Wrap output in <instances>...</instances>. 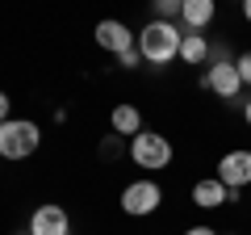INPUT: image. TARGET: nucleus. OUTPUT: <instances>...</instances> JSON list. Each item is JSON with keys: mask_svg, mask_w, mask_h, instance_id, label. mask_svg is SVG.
Listing matches in <instances>:
<instances>
[{"mask_svg": "<svg viewBox=\"0 0 251 235\" xmlns=\"http://www.w3.org/2000/svg\"><path fill=\"white\" fill-rule=\"evenodd\" d=\"M180 9H184V0H155V13H159V21L180 17Z\"/></svg>", "mask_w": 251, "mask_h": 235, "instance_id": "ddd939ff", "label": "nucleus"}, {"mask_svg": "<svg viewBox=\"0 0 251 235\" xmlns=\"http://www.w3.org/2000/svg\"><path fill=\"white\" fill-rule=\"evenodd\" d=\"M109 130L113 135H122V139H134V135H143V114H138L134 105H113V114H109Z\"/></svg>", "mask_w": 251, "mask_h": 235, "instance_id": "9b49d317", "label": "nucleus"}, {"mask_svg": "<svg viewBox=\"0 0 251 235\" xmlns=\"http://www.w3.org/2000/svg\"><path fill=\"white\" fill-rule=\"evenodd\" d=\"M130 160L147 172H159L172 164V143L163 135H155V130H143V135L130 139Z\"/></svg>", "mask_w": 251, "mask_h": 235, "instance_id": "7ed1b4c3", "label": "nucleus"}, {"mask_svg": "<svg viewBox=\"0 0 251 235\" xmlns=\"http://www.w3.org/2000/svg\"><path fill=\"white\" fill-rule=\"evenodd\" d=\"M100 155H109V160H113V155H122V135H109L105 143H100Z\"/></svg>", "mask_w": 251, "mask_h": 235, "instance_id": "2eb2a0df", "label": "nucleus"}, {"mask_svg": "<svg viewBox=\"0 0 251 235\" xmlns=\"http://www.w3.org/2000/svg\"><path fill=\"white\" fill-rule=\"evenodd\" d=\"M180 63H188V67L209 63V38H205V34H188V29H184V42H180Z\"/></svg>", "mask_w": 251, "mask_h": 235, "instance_id": "f8f14e48", "label": "nucleus"}, {"mask_svg": "<svg viewBox=\"0 0 251 235\" xmlns=\"http://www.w3.org/2000/svg\"><path fill=\"white\" fill-rule=\"evenodd\" d=\"M117 63H122V67H138V63H143V55H138V46H134V51H126V55H117Z\"/></svg>", "mask_w": 251, "mask_h": 235, "instance_id": "dca6fc26", "label": "nucleus"}, {"mask_svg": "<svg viewBox=\"0 0 251 235\" xmlns=\"http://www.w3.org/2000/svg\"><path fill=\"white\" fill-rule=\"evenodd\" d=\"M159 202H163V189L155 181H147V176H138V181H130L122 189V210L130 218H147V214H155L159 210Z\"/></svg>", "mask_w": 251, "mask_h": 235, "instance_id": "20e7f679", "label": "nucleus"}, {"mask_svg": "<svg viewBox=\"0 0 251 235\" xmlns=\"http://www.w3.org/2000/svg\"><path fill=\"white\" fill-rule=\"evenodd\" d=\"M243 122H247V126H251V101H247V105H243Z\"/></svg>", "mask_w": 251, "mask_h": 235, "instance_id": "aec40b11", "label": "nucleus"}, {"mask_svg": "<svg viewBox=\"0 0 251 235\" xmlns=\"http://www.w3.org/2000/svg\"><path fill=\"white\" fill-rule=\"evenodd\" d=\"M214 176H218L230 193H243V189L251 185V151H247V147L226 151L222 160H218V172H214Z\"/></svg>", "mask_w": 251, "mask_h": 235, "instance_id": "39448f33", "label": "nucleus"}, {"mask_svg": "<svg viewBox=\"0 0 251 235\" xmlns=\"http://www.w3.org/2000/svg\"><path fill=\"white\" fill-rule=\"evenodd\" d=\"M201 88H209L214 97H222V101H234L243 92V80H239L234 59H218V63H209L205 76H201Z\"/></svg>", "mask_w": 251, "mask_h": 235, "instance_id": "423d86ee", "label": "nucleus"}, {"mask_svg": "<svg viewBox=\"0 0 251 235\" xmlns=\"http://www.w3.org/2000/svg\"><path fill=\"white\" fill-rule=\"evenodd\" d=\"M180 42H184V29H176V21H147L143 34H138V55L143 63L151 67H168L172 59H180Z\"/></svg>", "mask_w": 251, "mask_h": 235, "instance_id": "f257e3e1", "label": "nucleus"}, {"mask_svg": "<svg viewBox=\"0 0 251 235\" xmlns=\"http://www.w3.org/2000/svg\"><path fill=\"white\" fill-rule=\"evenodd\" d=\"M243 21H251V0H243Z\"/></svg>", "mask_w": 251, "mask_h": 235, "instance_id": "6ab92c4d", "label": "nucleus"}, {"mask_svg": "<svg viewBox=\"0 0 251 235\" xmlns=\"http://www.w3.org/2000/svg\"><path fill=\"white\" fill-rule=\"evenodd\" d=\"M97 46L109 55H126V51H134L138 46V34L126 21H100L97 26Z\"/></svg>", "mask_w": 251, "mask_h": 235, "instance_id": "0eeeda50", "label": "nucleus"}, {"mask_svg": "<svg viewBox=\"0 0 251 235\" xmlns=\"http://www.w3.org/2000/svg\"><path fill=\"white\" fill-rule=\"evenodd\" d=\"M184 235H222V231H214V227H205V223H197V227H188Z\"/></svg>", "mask_w": 251, "mask_h": 235, "instance_id": "a211bd4d", "label": "nucleus"}, {"mask_svg": "<svg viewBox=\"0 0 251 235\" xmlns=\"http://www.w3.org/2000/svg\"><path fill=\"white\" fill-rule=\"evenodd\" d=\"M9 109H13V101H9V92H0V126L9 122Z\"/></svg>", "mask_w": 251, "mask_h": 235, "instance_id": "f3484780", "label": "nucleus"}, {"mask_svg": "<svg viewBox=\"0 0 251 235\" xmlns=\"http://www.w3.org/2000/svg\"><path fill=\"white\" fill-rule=\"evenodd\" d=\"M29 235H72V218H67L63 206L46 202V206H38L29 214Z\"/></svg>", "mask_w": 251, "mask_h": 235, "instance_id": "6e6552de", "label": "nucleus"}, {"mask_svg": "<svg viewBox=\"0 0 251 235\" xmlns=\"http://www.w3.org/2000/svg\"><path fill=\"white\" fill-rule=\"evenodd\" d=\"M214 17H218V4H214V0H184V9H180V21H184L188 34H201Z\"/></svg>", "mask_w": 251, "mask_h": 235, "instance_id": "9d476101", "label": "nucleus"}, {"mask_svg": "<svg viewBox=\"0 0 251 235\" xmlns=\"http://www.w3.org/2000/svg\"><path fill=\"white\" fill-rule=\"evenodd\" d=\"M42 147V130L29 118H9L0 126V160H29Z\"/></svg>", "mask_w": 251, "mask_h": 235, "instance_id": "f03ea898", "label": "nucleus"}, {"mask_svg": "<svg viewBox=\"0 0 251 235\" xmlns=\"http://www.w3.org/2000/svg\"><path fill=\"white\" fill-rule=\"evenodd\" d=\"M230 202V189H226L218 176H201L197 185H193V206L197 210H218Z\"/></svg>", "mask_w": 251, "mask_h": 235, "instance_id": "1a4fd4ad", "label": "nucleus"}, {"mask_svg": "<svg viewBox=\"0 0 251 235\" xmlns=\"http://www.w3.org/2000/svg\"><path fill=\"white\" fill-rule=\"evenodd\" d=\"M25 235H29V231H25Z\"/></svg>", "mask_w": 251, "mask_h": 235, "instance_id": "412c9836", "label": "nucleus"}, {"mask_svg": "<svg viewBox=\"0 0 251 235\" xmlns=\"http://www.w3.org/2000/svg\"><path fill=\"white\" fill-rule=\"evenodd\" d=\"M234 67H239V80H243V84H251V51H243L239 59H234Z\"/></svg>", "mask_w": 251, "mask_h": 235, "instance_id": "4468645a", "label": "nucleus"}]
</instances>
